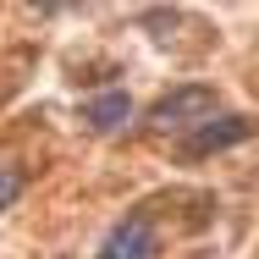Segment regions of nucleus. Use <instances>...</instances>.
<instances>
[{"label":"nucleus","instance_id":"obj_4","mask_svg":"<svg viewBox=\"0 0 259 259\" xmlns=\"http://www.w3.org/2000/svg\"><path fill=\"white\" fill-rule=\"evenodd\" d=\"M83 121H89L94 133H116V127L133 121V100H127V94H100V100L83 105Z\"/></svg>","mask_w":259,"mask_h":259},{"label":"nucleus","instance_id":"obj_6","mask_svg":"<svg viewBox=\"0 0 259 259\" xmlns=\"http://www.w3.org/2000/svg\"><path fill=\"white\" fill-rule=\"evenodd\" d=\"M28 6H39V11H61V6H77V0H28Z\"/></svg>","mask_w":259,"mask_h":259},{"label":"nucleus","instance_id":"obj_2","mask_svg":"<svg viewBox=\"0 0 259 259\" xmlns=\"http://www.w3.org/2000/svg\"><path fill=\"white\" fill-rule=\"evenodd\" d=\"M259 121H248V116H209V121H199L193 133H182V160H204V155H221V149H232V144H243V138H254Z\"/></svg>","mask_w":259,"mask_h":259},{"label":"nucleus","instance_id":"obj_5","mask_svg":"<svg viewBox=\"0 0 259 259\" xmlns=\"http://www.w3.org/2000/svg\"><path fill=\"white\" fill-rule=\"evenodd\" d=\"M17 193H22V171L17 165H0V209L17 204Z\"/></svg>","mask_w":259,"mask_h":259},{"label":"nucleus","instance_id":"obj_1","mask_svg":"<svg viewBox=\"0 0 259 259\" xmlns=\"http://www.w3.org/2000/svg\"><path fill=\"white\" fill-rule=\"evenodd\" d=\"M209 116H215V89L182 83V89L160 94V100L144 110V133H171V138H182V133H193L199 121H209Z\"/></svg>","mask_w":259,"mask_h":259},{"label":"nucleus","instance_id":"obj_3","mask_svg":"<svg viewBox=\"0 0 259 259\" xmlns=\"http://www.w3.org/2000/svg\"><path fill=\"white\" fill-rule=\"evenodd\" d=\"M94 259H160V232L149 215H127V221H116L110 232H105L100 254Z\"/></svg>","mask_w":259,"mask_h":259}]
</instances>
